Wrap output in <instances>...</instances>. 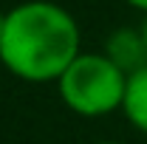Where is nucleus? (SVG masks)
Listing matches in <instances>:
<instances>
[{
  "label": "nucleus",
  "instance_id": "nucleus-3",
  "mask_svg": "<svg viewBox=\"0 0 147 144\" xmlns=\"http://www.w3.org/2000/svg\"><path fill=\"white\" fill-rule=\"evenodd\" d=\"M105 57H108L113 65H119L122 71L136 73L147 65V45H144V37L139 28H119L108 37L105 42Z\"/></svg>",
  "mask_w": 147,
  "mask_h": 144
},
{
  "label": "nucleus",
  "instance_id": "nucleus-6",
  "mask_svg": "<svg viewBox=\"0 0 147 144\" xmlns=\"http://www.w3.org/2000/svg\"><path fill=\"white\" fill-rule=\"evenodd\" d=\"M139 31H142V37H144V45H147V17H144V23H142V28H139Z\"/></svg>",
  "mask_w": 147,
  "mask_h": 144
},
{
  "label": "nucleus",
  "instance_id": "nucleus-5",
  "mask_svg": "<svg viewBox=\"0 0 147 144\" xmlns=\"http://www.w3.org/2000/svg\"><path fill=\"white\" fill-rule=\"evenodd\" d=\"M125 3H130L133 9H139V11H144V14H147V0H125Z\"/></svg>",
  "mask_w": 147,
  "mask_h": 144
},
{
  "label": "nucleus",
  "instance_id": "nucleus-7",
  "mask_svg": "<svg viewBox=\"0 0 147 144\" xmlns=\"http://www.w3.org/2000/svg\"><path fill=\"white\" fill-rule=\"evenodd\" d=\"M3 23H6V11L0 9V34H3Z\"/></svg>",
  "mask_w": 147,
  "mask_h": 144
},
{
  "label": "nucleus",
  "instance_id": "nucleus-4",
  "mask_svg": "<svg viewBox=\"0 0 147 144\" xmlns=\"http://www.w3.org/2000/svg\"><path fill=\"white\" fill-rule=\"evenodd\" d=\"M122 110L136 130L147 133V65L127 76V93H125Z\"/></svg>",
  "mask_w": 147,
  "mask_h": 144
},
{
  "label": "nucleus",
  "instance_id": "nucleus-8",
  "mask_svg": "<svg viewBox=\"0 0 147 144\" xmlns=\"http://www.w3.org/2000/svg\"><path fill=\"white\" fill-rule=\"evenodd\" d=\"M96 144H122V141H96Z\"/></svg>",
  "mask_w": 147,
  "mask_h": 144
},
{
  "label": "nucleus",
  "instance_id": "nucleus-1",
  "mask_svg": "<svg viewBox=\"0 0 147 144\" xmlns=\"http://www.w3.org/2000/svg\"><path fill=\"white\" fill-rule=\"evenodd\" d=\"M79 26L51 0H28L6 11L0 62L26 82H57L79 51Z\"/></svg>",
  "mask_w": 147,
  "mask_h": 144
},
{
  "label": "nucleus",
  "instance_id": "nucleus-2",
  "mask_svg": "<svg viewBox=\"0 0 147 144\" xmlns=\"http://www.w3.org/2000/svg\"><path fill=\"white\" fill-rule=\"evenodd\" d=\"M59 99L65 108L85 119L110 116L122 110L127 93V73L113 65L105 54H79L68 71L57 79Z\"/></svg>",
  "mask_w": 147,
  "mask_h": 144
}]
</instances>
